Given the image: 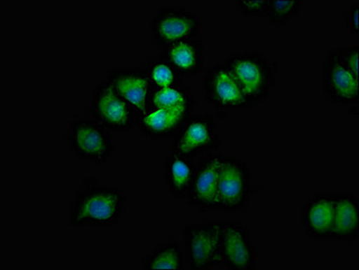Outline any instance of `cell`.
I'll use <instances>...</instances> for the list:
<instances>
[{
    "instance_id": "cell-7",
    "label": "cell",
    "mask_w": 359,
    "mask_h": 270,
    "mask_svg": "<svg viewBox=\"0 0 359 270\" xmlns=\"http://www.w3.org/2000/svg\"><path fill=\"white\" fill-rule=\"evenodd\" d=\"M253 194L250 166L236 156H224L217 186V208L221 211H245Z\"/></svg>"
},
{
    "instance_id": "cell-4",
    "label": "cell",
    "mask_w": 359,
    "mask_h": 270,
    "mask_svg": "<svg viewBox=\"0 0 359 270\" xmlns=\"http://www.w3.org/2000/svg\"><path fill=\"white\" fill-rule=\"evenodd\" d=\"M203 27L198 12L181 3L161 6L149 22L151 39L159 51L172 43L199 37Z\"/></svg>"
},
{
    "instance_id": "cell-26",
    "label": "cell",
    "mask_w": 359,
    "mask_h": 270,
    "mask_svg": "<svg viewBox=\"0 0 359 270\" xmlns=\"http://www.w3.org/2000/svg\"><path fill=\"white\" fill-rule=\"evenodd\" d=\"M346 108H348V114L352 115V116H358V104L351 105Z\"/></svg>"
},
{
    "instance_id": "cell-10",
    "label": "cell",
    "mask_w": 359,
    "mask_h": 270,
    "mask_svg": "<svg viewBox=\"0 0 359 270\" xmlns=\"http://www.w3.org/2000/svg\"><path fill=\"white\" fill-rule=\"evenodd\" d=\"M220 253L222 267L232 270H252L258 262L252 232L239 220H223Z\"/></svg>"
},
{
    "instance_id": "cell-9",
    "label": "cell",
    "mask_w": 359,
    "mask_h": 270,
    "mask_svg": "<svg viewBox=\"0 0 359 270\" xmlns=\"http://www.w3.org/2000/svg\"><path fill=\"white\" fill-rule=\"evenodd\" d=\"M217 118L211 114H191L172 138L171 152L194 158L203 152L220 150Z\"/></svg>"
},
{
    "instance_id": "cell-1",
    "label": "cell",
    "mask_w": 359,
    "mask_h": 270,
    "mask_svg": "<svg viewBox=\"0 0 359 270\" xmlns=\"http://www.w3.org/2000/svg\"><path fill=\"white\" fill-rule=\"evenodd\" d=\"M127 197L121 188L87 178L72 194L69 224L73 227L111 228L126 211Z\"/></svg>"
},
{
    "instance_id": "cell-14",
    "label": "cell",
    "mask_w": 359,
    "mask_h": 270,
    "mask_svg": "<svg viewBox=\"0 0 359 270\" xmlns=\"http://www.w3.org/2000/svg\"><path fill=\"white\" fill-rule=\"evenodd\" d=\"M334 208L336 194L323 192L307 199L301 208L304 235L316 241L332 240Z\"/></svg>"
},
{
    "instance_id": "cell-21",
    "label": "cell",
    "mask_w": 359,
    "mask_h": 270,
    "mask_svg": "<svg viewBox=\"0 0 359 270\" xmlns=\"http://www.w3.org/2000/svg\"><path fill=\"white\" fill-rule=\"evenodd\" d=\"M143 66L145 67L153 89L168 88L171 85L181 83V73L161 53L149 57Z\"/></svg>"
},
{
    "instance_id": "cell-25",
    "label": "cell",
    "mask_w": 359,
    "mask_h": 270,
    "mask_svg": "<svg viewBox=\"0 0 359 270\" xmlns=\"http://www.w3.org/2000/svg\"><path fill=\"white\" fill-rule=\"evenodd\" d=\"M359 0L353 1L345 11L344 20L346 33L351 36L358 35Z\"/></svg>"
},
{
    "instance_id": "cell-18",
    "label": "cell",
    "mask_w": 359,
    "mask_h": 270,
    "mask_svg": "<svg viewBox=\"0 0 359 270\" xmlns=\"http://www.w3.org/2000/svg\"><path fill=\"white\" fill-rule=\"evenodd\" d=\"M196 164L193 158L169 152L163 162V180L169 194L175 198H187L194 180Z\"/></svg>"
},
{
    "instance_id": "cell-19",
    "label": "cell",
    "mask_w": 359,
    "mask_h": 270,
    "mask_svg": "<svg viewBox=\"0 0 359 270\" xmlns=\"http://www.w3.org/2000/svg\"><path fill=\"white\" fill-rule=\"evenodd\" d=\"M197 105L196 97L191 87L182 83L168 88L153 89L149 97V106L180 111L191 114Z\"/></svg>"
},
{
    "instance_id": "cell-24",
    "label": "cell",
    "mask_w": 359,
    "mask_h": 270,
    "mask_svg": "<svg viewBox=\"0 0 359 270\" xmlns=\"http://www.w3.org/2000/svg\"><path fill=\"white\" fill-rule=\"evenodd\" d=\"M337 55L341 62L348 67L355 76L359 77V45L351 43L344 47L336 48Z\"/></svg>"
},
{
    "instance_id": "cell-22",
    "label": "cell",
    "mask_w": 359,
    "mask_h": 270,
    "mask_svg": "<svg viewBox=\"0 0 359 270\" xmlns=\"http://www.w3.org/2000/svg\"><path fill=\"white\" fill-rule=\"evenodd\" d=\"M303 5L302 0H269L266 17L274 25H281L294 19Z\"/></svg>"
},
{
    "instance_id": "cell-3",
    "label": "cell",
    "mask_w": 359,
    "mask_h": 270,
    "mask_svg": "<svg viewBox=\"0 0 359 270\" xmlns=\"http://www.w3.org/2000/svg\"><path fill=\"white\" fill-rule=\"evenodd\" d=\"M65 142L76 159L95 166L107 164L115 152V143L109 129L91 117L72 119Z\"/></svg>"
},
{
    "instance_id": "cell-2",
    "label": "cell",
    "mask_w": 359,
    "mask_h": 270,
    "mask_svg": "<svg viewBox=\"0 0 359 270\" xmlns=\"http://www.w3.org/2000/svg\"><path fill=\"white\" fill-rule=\"evenodd\" d=\"M251 102L258 106L276 89L279 63L260 51L235 52L224 59Z\"/></svg>"
},
{
    "instance_id": "cell-16",
    "label": "cell",
    "mask_w": 359,
    "mask_h": 270,
    "mask_svg": "<svg viewBox=\"0 0 359 270\" xmlns=\"http://www.w3.org/2000/svg\"><path fill=\"white\" fill-rule=\"evenodd\" d=\"M159 52L168 59L182 77L195 76L203 71L205 43L201 37L172 43Z\"/></svg>"
},
{
    "instance_id": "cell-12",
    "label": "cell",
    "mask_w": 359,
    "mask_h": 270,
    "mask_svg": "<svg viewBox=\"0 0 359 270\" xmlns=\"http://www.w3.org/2000/svg\"><path fill=\"white\" fill-rule=\"evenodd\" d=\"M224 156L220 152H209L196 164L194 180L185 199L201 213L219 210L217 186Z\"/></svg>"
},
{
    "instance_id": "cell-5",
    "label": "cell",
    "mask_w": 359,
    "mask_h": 270,
    "mask_svg": "<svg viewBox=\"0 0 359 270\" xmlns=\"http://www.w3.org/2000/svg\"><path fill=\"white\" fill-rule=\"evenodd\" d=\"M201 91L207 103L219 112H241L257 107L224 61L215 63L203 73Z\"/></svg>"
},
{
    "instance_id": "cell-20",
    "label": "cell",
    "mask_w": 359,
    "mask_h": 270,
    "mask_svg": "<svg viewBox=\"0 0 359 270\" xmlns=\"http://www.w3.org/2000/svg\"><path fill=\"white\" fill-rule=\"evenodd\" d=\"M185 263L182 243L175 239H168L143 257L141 267L144 270L184 269Z\"/></svg>"
},
{
    "instance_id": "cell-6",
    "label": "cell",
    "mask_w": 359,
    "mask_h": 270,
    "mask_svg": "<svg viewBox=\"0 0 359 270\" xmlns=\"http://www.w3.org/2000/svg\"><path fill=\"white\" fill-rule=\"evenodd\" d=\"M222 220L195 223L189 220L183 227V249L187 267L191 270L222 267L220 236Z\"/></svg>"
},
{
    "instance_id": "cell-15",
    "label": "cell",
    "mask_w": 359,
    "mask_h": 270,
    "mask_svg": "<svg viewBox=\"0 0 359 270\" xmlns=\"http://www.w3.org/2000/svg\"><path fill=\"white\" fill-rule=\"evenodd\" d=\"M191 115L163 107L149 106L143 114L137 116L135 126L145 138L168 140L175 138Z\"/></svg>"
},
{
    "instance_id": "cell-17",
    "label": "cell",
    "mask_w": 359,
    "mask_h": 270,
    "mask_svg": "<svg viewBox=\"0 0 359 270\" xmlns=\"http://www.w3.org/2000/svg\"><path fill=\"white\" fill-rule=\"evenodd\" d=\"M359 238V201L353 192L336 194L332 240L356 243Z\"/></svg>"
},
{
    "instance_id": "cell-8",
    "label": "cell",
    "mask_w": 359,
    "mask_h": 270,
    "mask_svg": "<svg viewBox=\"0 0 359 270\" xmlns=\"http://www.w3.org/2000/svg\"><path fill=\"white\" fill-rule=\"evenodd\" d=\"M87 113L109 131L131 130L137 121L135 109L105 79L91 91Z\"/></svg>"
},
{
    "instance_id": "cell-23",
    "label": "cell",
    "mask_w": 359,
    "mask_h": 270,
    "mask_svg": "<svg viewBox=\"0 0 359 270\" xmlns=\"http://www.w3.org/2000/svg\"><path fill=\"white\" fill-rule=\"evenodd\" d=\"M237 11L243 17H266L269 0H237Z\"/></svg>"
},
{
    "instance_id": "cell-13",
    "label": "cell",
    "mask_w": 359,
    "mask_h": 270,
    "mask_svg": "<svg viewBox=\"0 0 359 270\" xmlns=\"http://www.w3.org/2000/svg\"><path fill=\"white\" fill-rule=\"evenodd\" d=\"M105 80L135 109L137 116L149 108L153 85L144 66H116L107 71Z\"/></svg>"
},
{
    "instance_id": "cell-11",
    "label": "cell",
    "mask_w": 359,
    "mask_h": 270,
    "mask_svg": "<svg viewBox=\"0 0 359 270\" xmlns=\"http://www.w3.org/2000/svg\"><path fill=\"white\" fill-rule=\"evenodd\" d=\"M322 85L330 102L348 107L359 103V77L345 66L336 48L326 53L322 67Z\"/></svg>"
}]
</instances>
